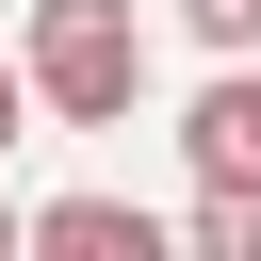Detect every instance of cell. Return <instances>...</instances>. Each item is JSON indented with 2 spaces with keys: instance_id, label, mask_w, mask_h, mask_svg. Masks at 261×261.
I'll return each instance as SVG.
<instances>
[{
  "instance_id": "obj_7",
  "label": "cell",
  "mask_w": 261,
  "mask_h": 261,
  "mask_svg": "<svg viewBox=\"0 0 261 261\" xmlns=\"http://www.w3.org/2000/svg\"><path fill=\"white\" fill-rule=\"evenodd\" d=\"M0 245H33V212H16V196H0Z\"/></svg>"
},
{
  "instance_id": "obj_4",
  "label": "cell",
  "mask_w": 261,
  "mask_h": 261,
  "mask_svg": "<svg viewBox=\"0 0 261 261\" xmlns=\"http://www.w3.org/2000/svg\"><path fill=\"white\" fill-rule=\"evenodd\" d=\"M179 245H196V261H261V179H196Z\"/></svg>"
},
{
  "instance_id": "obj_1",
  "label": "cell",
  "mask_w": 261,
  "mask_h": 261,
  "mask_svg": "<svg viewBox=\"0 0 261 261\" xmlns=\"http://www.w3.org/2000/svg\"><path fill=\"white\" fill-rule=\"evenodd\" d=\"M16 49H33V98L65 130H130V98H147V16L130 0H33Z\"/></svg>"
},
{
  "instance_id": "obj_5",
  "label": "cell",
  "mask_w": 261,
  "mask_h": 261,
  "mask_svg": "<svg viewBox=\"0 0 261 261\" xmlns=\"http://www.w3.org/2000/svg\"><path fill=\"white\" fill-rule=\"evenodd\" d=\"M179 33H196L212 65H245V49H261V0H179Z\"/></svg>"
},
{
  "instance_id": "obj_6",
  "label": "cell",
  "mask_w": 261,
  "mask_h": 261,
  "mask_svg": "<svg viewBox=\"0 0 261 261\" xmlns=\"http://www.w3.org/2000/svg\"><path fill=\"white\" fill-rule=\"evenodd\" d=\"M16 114H33V49H0V147H16Z\"/></svg>"
},
{
  "instance_id": "obj_3",
  "label": "cell",
  "mask_w": 261,
  "mask_h": 261,
  "mask_svg": "<svg viewBox=\"0 0 261 261\" xmlns=\"http://www.w3.org/2000/svg\"><path fill=\"white\" fill-rule=\"evenodd\" d=\"M179 147H196V179H261V49L212 65V98L179 114Z\"/></svg>"
},
{
  "instance_id": "obj_2",
  "label": "cell",
  "mask_w": 261,
  "mask_h": 261,
  "mask_svg": "<svg viewBox=\"0 0 261 261\" xmlns=\"http://www.w3.org/2000/svg\"><path fill=\"white\" fill-rule=\"evenodd\" d=\"M33 245H49V261H163V212H147V196H49Z\"/></svg>"
}]
</instances>
